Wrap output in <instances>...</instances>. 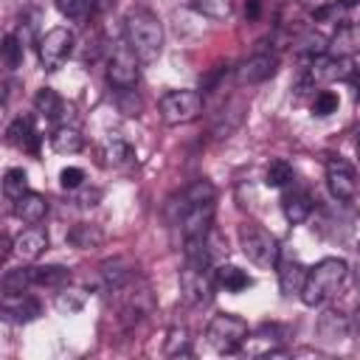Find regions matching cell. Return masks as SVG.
Returning <instances> with one entry per match:
<instances>
[{
	"mask_svg": "<svg viewBox=\"0 0 360 360\" xmlns=\"http://www.w3.org/2000/svg\"><path fill=\"white\" fill-rule=\"evenodd\" d=\"M124 37L141 62H155L163 51V22L149 8H132L127 14Z\"/></svg>",
	"mask_w": 360,
	"mask_h": 360,
	"instance_id": "obj_1",
	"label": "cell"
},
{
	"mask_svg": "<svg viewBox=\"0 0 360 360\" xmlns=\"http://www.w3.org/2000/svg\"><path fill=\"white\" fill-rule=\"evenodd\" d=\"M346 276H349V264L343 259H335V256L321 259L315 267L307 270V281L301 287V301L307 307H321L343 287Z\"/></svg>",
	"mask_w": 360,
	"mask_h": 360,
	"instance_id": "obj_2",
	"label": "cell"
},
{
	"mask_svg": "<svg viewBox=\"0 0 360 360\" xmlns=\"http://www.w3.org/2000/svg\"><path fill=\"white\" fill-rule=\"evenodd\" d=\"M214 264L200 262V259H186V267L180 270V295L191 307H205L214 298L217 290V276L211 270Z\"/></svg>",
	"mask_w": 360,
	"mask_h": 360,
	"instance_id": "obj_3",
	"label": "cell"
},
{
	"mask_svg": "<svg viewBox=\"0 0 360 360\" xmlns=\"http://www.w3.org/2000/svg\"><path fill=\"white\" fill-rule=\"evenodd\" d=\"M236 233H239V248H242V253H245L253 264H259V267H264V270H270V267L278 264L281 248H278V242H276V236H273L270 231H264V228L256 225V222H242Z\"/></svg>",
	"mask_w": 360,
	"mask_h": 360,
	"instance_id": "obj_4",
	"label": "cell"
},
{
	"mask_svg": "<svg viewBox=\"0 0 360 360\" xmlns=\"http://www.w3.org/2000/svg\"><path fill=\"white\" fill-rule=\"evenodd\" d=\"M115 295H118V321L124 326H135L155 312V292L146 281L132 278L127 287L115 290Z\"/></svg>",
	"mask_w": 360,
	"mask_h": 360,
	"instance_id": "obj_5",
	"label": "cell"
},
{
	"mask_svg": "<svg viewBox=\"0 0 360 360\" xmlns=\"http://www.w3.org/2000/svg\"><path fill=\"white\" fill-rule=\"evenodd\" d=\"M354 70H357L354 62L346 59V56H332V53L315 56V59H309V68L304 70L298 90H312V87H321V84H329V82L352 79Z\"/></svg>",
	"mask_w": 360,
	"mask_h": 360,
	"instance_id": "obj_6",
	"label": "cell"
},
{
	"mask_svg": "<svg viewBox=\"0 0 360 360\" xmlns=\"http://www.w3.org/2000/svg\"><path fill=\"white\" fill-rule=\"evenodd\" d=\"M158 110H160L163 124H169V127L191 124L202 112V96L197 90H169L160 96Z\"/></svg>",
	"mask_w": 360,
	"mask_h": 360,
	"instance_id": "obj_7",
	"label": "cell"
},
{
	"mask_svg": "<svg viewBox=\"0 0 360 360\" xmlns=\"http://www.w3.org/2000/svg\"><path fill=\"white\" fill-rule=\"evenodd\" d=\"M248 323H245V318H239V315H231V312H222V315H214L211 321H208V326H205V338H208V343L217 349V352H222V354H233V352H239V346H242V340L248 338Z\"/></svg>",
	"mask_w": 360,
	"mask_h": 360,
	"instance_id": "obj_8",
	"label": "cell"
},
{
	"mask_svg": "<svg viewBox=\"0 0 360 360\" xmlns=\"http://www.w3.org/2000/svg\"><path fill=\"white\" fill-rule=\"evenodd\" d=\"M214 211H217L214 200H205V202H197V205H191L188 211L180 214L177 225H180V236H183V250H186V256L194 253V250L202 245L205 233L214 228Z\"/></svg>",
	"mask_w": 360,
	"mask_h": 360,
	"instance_id": "obj_9",
	"label": "cell"
},
{
	"mask_svg": "<svg viewBox=\"0 0 360 360\" xmlns=\"http://www.w3.org/2000/svg\"><path fill=\"white\" fill-rule=\"evenodd\" d=\"M326 183H329V191L335 194V200H354L357 191H360V177L354 172V166L349 160H343L340 155H329L326 158Z\"/></svg>",
	"mask_w": 360,
	"mask_h": 360,
	"instance_id": "obj_10",
	"label": "cell"
},
{
	"mask_svg": "<svg viewBox=\"0 0 360 360\" xmlns=\"http://www.w3.org/2000/svg\"><path fill=\"white\" fill-rule=\"evenodd\" d=\"M70 51H73V34L68 28H62V25L45 31L39 37V42H37V53H39V62H42L45 70L62 68V62L70 56Z\"/></svg>",
	"mask_w": 360,
	"mask_h": 360,
	"instance_id": "obj_11",
	"label": "cell"
},
{
	"mask_svg": "<svg viewBox=\"0 0 360 360\" xmlns=\"http://www.w3.org/2000/svg\"><path fill=\"white\" fill-rule=\"evenodd\" d=\"M138 56L129 45H118L107 62V82L115 90H132L138 84Z\"/></svg>",
	"mask_w": 360,
	"mask_h": 360,
	"instance_id": "obj_12",
	"label": "cell"
},
{
	"mask_svg": "<svg viewBox=\"0 0 360 360\" xmlns=\"http://www.w3.org/2000/svg\"><path fill=\"white\" fill-rule=\"evenodd\" d=\"M287 340V329L278 323H262L259 329L248 332V338L242 340L239 352L248 357H262V354H276Z\"/></svg>",
	"mask_w": 360,
	"mask_h": 360,
	"instance_id": "obj_13",
	"label": "cell"
},
{
	"mask_svg": "<svg viewBox=\"0 0 360 360\" xmlns=\"http://www.w3.org/2000/svg\"><path fill=\"white\" fill-rule=\"evenodd\" d=\"M278 70V56L276 53H253L248 56L239 68H236V84L239 87H250V84H262L270 76H276Z\"/></svg>",
	"mask_w": 360,
	"mask_h": 360,
	"instance_id": "obj_14",
	"label": "cell"
},
{
	"mask_svg": "<svg viewBox=\"0 0 360 360\" xmlns=\"http://www.w3.org/2000/svg\"><path fill=\"white\" fill-rule=\"evenodd\" d=\"M214 197H217V191H214L211 180L200 177V180H194L191 186H186L177 197H172V200H169V208H166V211H169V219H172V222H177L183 211H188V208H191V205H197V202L214 200Z\"/></svg>",
	"mask_w": 360,
	"mask_h": 360,
	"instance_id": "obj_15",
	"label": "cell"
},
{
	"mask_svg": "<svg viewBox=\"0 0 360 360\" xmlns=\"http://www.w3.org/2000/svg\"><path fill=\"white\" fill-rule=\"evenodd\" d=\"M98 276L104 281V287L110 292L127 287L132 278H138V264L129 259V256H112V259H104L101 267H98Z\"/></svg>",
	"mask_w": 360,
	"mask_h": 360,
	"instance_id": "obj_16",
	"label": "cell"
},
{
	"mask_svg": "<svg viewBox=\"0 0 360 360\" xmlns=\"http://www.w3.org/2000/svg\"><path fill=\"white\" fill-rule=\"evenodd\" d=\"M281 208H284V217H287L292 225H301V222L312 214V208H315V197H312L309 188L295 186V180H292L290 188H287V194H284V200H281Z\"/></svg>",
	"mask_w": 360,
	"mask_h": 360,
	"instance_id": "obj_17",
	"label": "cell"
},
{
	"mask_svg": "<svg viewBox=\"0 0 360 360\" xmlns=\"http://www.w3.org/2000/svg\"><path fill=\"white\" fill-rule=\"evenodd\" d=\"M245 110H248V104L242 101V98H228L222 107H219V112L214 115V124H211V135L214 138H228V135H233L239 127H242V118H245Z\"/></svg>",
	"mask_w": 360,
	"mask_h": 360,
	"instance_id": "obj_18",
	"label": "cell"
},
{
	"mask_svg": "<svg viewBox=\"0 0 360 360\" xmlns=\"http://www.w3.org/2000/svg\"><path fill=\"white\" fill-rule=\"evenodd\" d=\"M11 245H14V253H17L20 259L34 262V259H39V256L48 250V233H45V228L31 225V228H25L22 233H17Z\"/></svg>",
	"mask_w": 360,
	"mask_h": 360,
	"instance_id": "obj_19",
	"label": "cell"
},
{
	"mask_svg": "<svg viewBox=\"0 0 360 360\" xmlns=\"http://www.w3.org/2000/svg\"><path fill=\"white\" fill-rule=\"evenodd\" d=\"M39 312H42L39 301L31 298V295H25V292L3 295V318L11 321V323H28V321H34Z\"/></svg>",
	"mask_w": 360,
	"mask_h": 360,
	"instance_id": "obj_20",
	"label": "cell"
},
{
	"mask_svg": "<svg viewBox=\"0 0 360 360\" xmlns=\"http://www.w3.org/2000/svg\"><path fill=\"white\" fill-rule=\"evenodd\" d=\"M278 287H281V292L290 298V295H301V287H304V281H307V270L309 267H304L298 259H292V256H278Z\"/></svg>",
	"mask_w": 360,
	"mask_h": 360,
	"instance_id": "obj_21",
	"label": "cell"
},
{
	"mask_svg": "<svg viewBox=\"0 0 360 360\" xmlns=\"http://www.w3.org/2000/svg\"><path fill=\"white\" fill-rule=\"evenodd\" d=\"M6 138H8L11 146H17V149H22V152H37V146H39V135H37V129H34L31 115L14 118V121L8 124V129H6Z\"/></svg>",
	"mask_w": 360,
	"mask_h": 360,
	"instance_id": "obj_22",
	"label": "cell"
},
{
	"mask_svg": "<svg viewBox=\"0 0 360 360\" xmlns=\"http://www.w3.org/2000/svg\"><path fill=\"white\" fill-rule=\"evenodd\" d=\"M48 214V200L37 191H25L22 197L14 200V217L22 219L25 225H39Z\"/></svg>",
	"mask_w": 360,
	"mask_h": 360,
	"instance_id": "obj_23",
	"label": "cell"
},
{
	"mask_svg": "<svg viewBox=\"0 0 360 360\" xmlns=\"http://www.w3.org/2000/svg\"><path fill=\"white\" fill-rule=\"evenodd\" d=\"M326 53L346 56V59H352L354 53H360V25L357 22H343L335 31V37L329 39V51Z\"/></svg>",
	"mask_w": 360,
	"mask_h": 360,
	"instance_id": "obj_24",
	"label": "cell"
},
{
	"mask_svg": "<svg viewBox=\"0 0 360 360\" xmlns=\"http://www.w3.org/2000/svg\"><path fill=\"white\" fill-rule=\"evenodd\" d=\"M349 332H352V321L340 309H326L318 318V335L326 340H343Z\"/></svg>",
	"mask_w": 360,
	"mask_h": 360,
	"instance_id": "obj_25",
	"label": "cell"
},
{
	"mask_svg": "<svg viewBox=\"0 0 360 360\" xmlns=\"http://www.w3.org/2000/svg\"><path fill=\"white\" fill-rule=\"evenodd\" d=\"M98 158H101V166H110V169H121V166H129L135 160V152L127 141L121 138H112L107 141L101 149H98Z\"/></svg>",
	"mask_w": 360,
	"mask_h": 360,
	"instance_id": "obj_26",
	"label": "cell"
},
{
	"mask_svg": "<svg viewBox=\"0 0 360 360\" xmlns=\"http://www.w3.org/2000/svg\"><path fill=\"white\" fill-rule=\"evenodd\" d=\"M51 146L53 152L59 155H76L84 149V135L76 129V127H68V124H59L51 135Z\"/></svg>",
	"mask_w": 360,
	"mask_h": 360,
	"instance_id": "obj_27",
	"label": "cell"
},
{
	"mask_svg": "<svg viewBox=\"0 0 360 360\" xmlns=\"http://www.w3.org/2000/svg\"><path fill=\"white\" fill-rule=\"evenodd\" d=\"M68 242L79 250H90V248H98L104 242V233L98 225L93 222H76L70 231H68Z\"/></svg>",
	"mask_w": 360,
	"mask_h": 360,
	"instance_id": "obj_28",
	"label": "cell"
},
{
	"mask_svg": "<svg viewBox=\"0 0 360 360\" xmlns=\"http://www.w3.org/2000/svg\"><path fill=\"white\" fill-rule=\"evenodd\" d=\"M214 276H217V287H222L225 292H242L250 287V276L236 264H219Z\"/></svg>",
	"mask_w": 360,
	"mask_h": 360,
	"instance_id": "obj_29",
	"label": "cell"
},
{
	"mask_svg": "<svg viewBox=\"0 0 360 360\" xmlns=\"http://www.w3.org/2000/svg\"><path fill=\"white\" fill-rule=\"evenodd\" d=\"M70 281V270L62 264H37L31 267V284L37 287H62Z\"/></svg>",
	"mask_w": 360,
	"mask_h": 360,
	"instance_id": "obj_30",
	"label": "cell"
},
{
	"mask_svg": "<svg viewBox=\"0 0 360 360\" xmlns=\"http://www.w3.org/2000/svg\"><path fill=\"white\" fill-rule=\"evenodd\" d=\"M34 107L37 112H42L48 121H59L62 112H65V101L59 98V93L53 87H42L37 96H34Z\"/></svg>",
	"mask_w": 360,
	"mask_h": 360,
	"instance_id": "obj_31",
	"label": "cell"
},
{
	"mask_svg": "<svg viewBox=\"0 0 360 360\" xmlns=\"http://www.w3.org/2000/svg\"><path fill=\"white\" fill-rule=\"evenodd\" d=\"M295 180V172H292V166L287 163V160H270L267 163V169H264V183L270 186V188H287L290 183Z\"/></svg>",
	"mask_w": 360,
	"mask_h": 360,
	"instance_id": "obj_32",
	"label": "cell"
},
{
	"mask_svg": "<svg viewBox=\"0 0 360 360\" xmlns=\"http://www.w3.org/2000/svg\"><path fill=\"white\" fill-rule=\"evenodd\" d=\"M163 352H166V357L188 354V352H191V335H188V329H186V326H172V329L166 332Z\"/></svg>",
	"mask_w": 360,
	"mask_h": 360,
	"instance_id": "obj_33",
	"label": "cell"
},
{
	"mask_svg": "<svg viewBox=\"0 0 360 360\" xmlns=\"http://www.w3.org/2000/svg\"><path fill=\"white\" fill-rule=\"evenodd\" d=\"M295 45H298V53H301V56H309V59L323 56V53L329 51V39L321 37L318 31H307V34H301Z\"/></svg>",
	"mask_w": 360,
	"mask_h": 360,
	"instance_id": "obj_34",
	"label": "cell"
},
{
	"mask_svg": "<svg viewBox=\"0 0 360 360\" xmlns=\"http://www.w3.org/2000/svg\"><path fill=\"white\" fill-rule=\"evenodd\" d=\"M28 287H31V267L6 270V276H3V295H17V292H25Z\"/></svg>",
	"mask_w": 360,
	"mask_h": 360,
	"instance_id": "obj_35",
	"label": "cell"
},
{
	"mask_svg": "<svg viewBox=\"0 0 360 360\" xmlns=\"http://www.w3.org/2000/svg\"><path fill=\"white\" fill-rule=\"evenodd\" d=\"M200 14L211 20H228L233 11V0H188Z\"/></svg>",
	"mask_w": 360,
	"mask_h": 360,
	"instance_id": "obj_36",
	"label": "cell"
},
{
	"mask_svg": "<svg viewBox=\"0 0 360 360\" xmlns=\"http://www.w3.org/2000/svg\"><path fill=\"white\" fill-rule=\"evenodd\" d=\"M96 6H98V0H56L59 14H65L70 20H87Z\"/></svg>",
	"mask_w": 360,
	"mask_h": 360,
	"instance_id": "obj_37",
	"label": "cell"
},
{
	"mask_svg": "<svg viewBox=\"0 0 360 360\" xmlns=\"http://www.w3.org/2000/svg\"><path fill=\"white\" fill-rule=\"evenodd\" d=\"M25 191H28V177H25V172H22V169H8L6 177H3V194L14 202V200L22 197Z\"/></svg>",
	"mask_w": 360,
	"mask_h": 360,
	"instance_id": "obj_38",
	"label": "cell"
},
{
	"mask_svg": "<svg viewBox=\"0 0 360 360\" xmlns=\"http://www.w3.org/2000/svg\"><path fill=\"white\" fill-rule=\"evenodd\" d=\"M3 62H6L8 70L20 68V62H22V37H17V34L3 37Z\"/></svg>",
	"mask_w": 360,
	"mask_h": 360,
	"instance_id": "obj_39",
	"label": "cell"
},
{
	"mask_svg": "<svg viewBox=\"0 0 360 360\" xmlns=\"http://www.w3.org/2000/svg\"><path fill=\"white\" fill-rule=\"evenodd\" d=\"M332 112H338V93H332V90L315 93V98H312V115L326 118V115H332Z\"/></svg>",
	"mask_w": 360,
	"mask_h": 360,
	"instance_id": "obj_40",
	"label": "cell"
},
{
	"mask_svg": "<svg viewBox=\"0 0 360 360\" xmlns=\"http://www.w3.org/2000/svg\"><path fill=\"white\" fill-rule=\"evenodd\" d=\"M346 8H349V0H338V3H329L323 8L315 11L318 20H338V22H346Z\"/></svg>",
	"mask_w": 360,
	"mask_h": 360,
	"instance_id": "obj_41",
	"label": "cell"
},
{
	"mask_svg": "<svg viewBox=\"0 0 360 360\" xmlns=\"http://www.w3.org/2000/svg\"><path fill=\"white\" fill-rule=\"evenodd\" d=\"M59 183H62V188L76 191V188H82V186H84V172H82L79 166H68V169H62Z\"/></svg>",
	"mask_w": 360,
	"mask_h": 360,
	"instance_id": "obj_42",
	"label": "cell"
},
{
	"mask_svg": "<svg viewBox=\"0 0 360 360\" xmlns=\"http://www.w3.org/2000/svg\"><path fill=\"white\" fill-rule=\"evenodd\" d=\"M76 191H79V194H76V202H79V205H96V202L101 200V191H98V188H84V186H82V188H76Z\"/></svg>",
	"mask_w": 360,
	"mask_h": 360,
	"instance_id": "obj_43",
	"label": "cell"
},
{
	"mask_svg": "<svg viewBox=\"0 0 360 360\" xmlns=\"http://www.w3.org/2000/svg\"><path fill=\"white\" fill-rule=\"evenodd\" d=\"M259 6H262V0H248V6H245V14H248L250 20H256V17H259Z\"/></svg>",
	"mask_w": 360,
	"mask_h": 360,
	"instance_id": "obj_44",
	"label": "cell"
},
{
	"mask_svg": "<svg viewBox=\"0 0 360 360\" xmlns=\"http://www.w3.org/2000/svg\"><path fill=\"white\" fill-rule=\"evenodd\" d=\"M352 326L360 332V304H357V312H354V321H352Z\"/></svg>",
	"mask_w": 360,
	"mask_h": 360,
	"instance_id": "obj_45",
	"label": "cell"
},
{
	"mask_svg": "<svg viewBox=\"0 0 360 360\" xmlns=\"http://www.w3.org/2000/svg\"><path fill=\"white\" fill-rule=\"evenodd\" d=\"M354 143H357V155H360V124L354 127Z\"/></svg>",
	"mask_w": 360,
	"mask_h": 360,
	"instance_id": "obj_46",
	"label": "cell"
},
{
	"mask_svg": "<svg viewBox=\"0 0 360 360\" xmlns=\"http://www.w3.org/2000/svg\"><path fill=\"white\" fill-rule=\"evenodd\" d=\"M357 287H360V267H357Z\"/></svg>",
	"mask_w": 360,
	"mask_h": 360,
	"instance_id": "obj_47",
	"label": "cell"
}]
</instances>
